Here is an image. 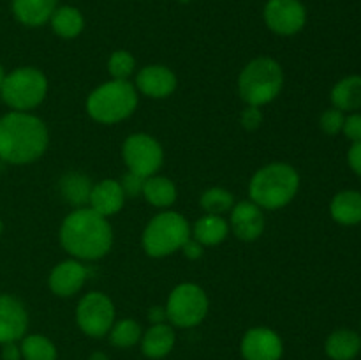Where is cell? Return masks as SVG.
<instances>
[{
  "mask_svg": "<svg viewBox=\"0 0 361 360\" xmlns=\"http://www.w3.org/2000/svg\"><path fill=\"white\" fill-rule=\"evenodd\" d=\"M342 133H344L345 138L351 140L353 143H355V141H361V113L353 112L351 115L345 116Z\"/></svg>",
  "mask_w": 361,
  "mask_h": 360,
  "instance_id": "836d02e7",
  "label": "cell"
},
{
  "mask_svg": "<svg viewBox=\"0 0 361 360\" xmlns=\"http://www.w3.org/2000/svg\"><path fill=\"white\" fill-rule=\"evenodd\" d=\"M164 307L166 316L173 327L194 328L207 318L210 300L200 284L182 282L171 289Z\"/></svg>",
  "mask_w": 361,
  "mask_h": 360,
  "instance_id": "ba28073f",
  "label": "cell"
},
{
  "mask_svg": "<svg viewBox=\"0 0 361 360\" xmlns=\"http://www.w3.org/2000/svg\"><path fill=\"white\" fill-rule=\"evenodd\" d=\"M126 203V194H123L122 186L115 179H102L101 182L94 184L88 200V207L97 212L102 217H111L118 214Z\"/></svg>",
  "mask_w": 361,
  "mask_h": 360,
  "instance_id": "e0dca14e",
  "label": "cell"
},
{
  "mask_svg": "<svg viewBox=\"0 0 361 360\" xmlns=\"http://www.w3.org/2000/svg\"><path fill=\"white\" fill-rule=\"evenodd\" d=\"M0 233H2V221H0Z\"/></svg>",
  "mask_w": 361,
  "mask_h": 360,
  "instance_id": "b9f144b4",
  "label": "cell"
},
{
  "mask_svg": "<svg viewBox=\"0 0 361 360\" xmlns=\"http://www.w3.org/2000/svg\"><path fill=\"white\" fill-rule=\"evenodd\" d=\"M92 187H94V184H92L90 176L81 172L66 173L59 182V191L63 200L76 208L87 207Z\"/></svg>",
  "mask_w": 361,
  "mask_h": 360,
  "instance_id": "603a6c76",
  "label": "cell"
},
{
  "mask_svg": "<svg viewBox=\"0 0 361 360\" xmlns=\"http://www.w3.org/2000/svg\"><path fill=\"white\" fill-rule=\"evenodd\" d=\"M324 352L331 360H355L361 352V335L349 328H338L328 335Z\"/></svg>",
  "mask_w": 361,
  "mask_h": 360,
  "instance_id": "ffe728a7",
  "label": "cell"
},
{
  "mask_svg": "<svg viewBox=\"0 0 361 360\" xmlns=\"http://www.w3.org/2000/svg\"><path fill=\"white\" fill-rule=\"evenodd\" d=\"M284 87V71L271 56H257L245 64L238 76V94L247 106H267Z\"/></svg>",
  "mask_w": 361,
  "mask_h": 360,
  "instance_id": "5b68a950",
  "label": "cell"
},
{
  "mask_svg": "<svg viewBox=\"0 0 361 360\" xmlns=\"http://www.w3.org/2000/svg\"><path fill=\"white\" fill-rule=\"evenodd\" d=\"M229 222L224 215L204 214L197 219L192 226V239H196L201 246L214 247L224 242L229 235Z\"/></svg>",
  "mask_w": 361,
  "mask_h": 360,
  "instance_id": "44dd1931",
  "label": "cell"
},
{
  "mask_svg": "<svg viewBox=\"0 0 361 360\" xmlns=\"http://www.w3.org/2000/svg\"><path fill=\"white\" fill-rule=\"evenodd\" d=\"M330 214L335 222L342 226H355L361 222V193L341 191L330 203Z\"/></svg>",
  "mask_w": 361,
  "mask_h": 360,
  "instance_id": "7402d4cb",
  "label": "cell"
},
{
  "mask_svg": "<svg viewBox=\"0 0 361 360\" xmlns=\"http://www.w3.org/2000/svg\"><path fill=\"white\" fill-rule=\"evenodd\" d=\"M48 94V78L37 67H18L4 78L0 95L13 112H28L41 104Z\"/></svg>",
  "mask_w": 361,
  "mask_h": 360,
  "instance_id": "52a82bcc",
  "label": "cell"
},
{
  "mask_svg": "<svg viewBox=\"0 0 361 360\" xmlns=\"http://www.w3.org/2000/svg\"><path fill=\"white\" fill-rule=\"evenodd\" d=\"M300 189V175L289 162H270L257 169L249 182L250 201L263 210H279L291 203Z\"/></svg>",
  "mask_w": 361,
  "mask_h": 360,
  "instance_id": "3957f363",
  "label": "cell"
},
{
  "mask_svg": "<svg viewBox=\"0 0 361 360\" xmlns=\"http://www.w3.org/2000/svg\"><path fill=\"white\" fill-rule=\"evenodd\" d=\"M53 32L62 39H74L83 32L85 28V18L80 9L73 6H62L56 7L53 13L51 20Z\"/></svg>",
  "mask_w": 361,
  "mask_h": 360,
  "instance_id": "484cf974",
  "label": "cell"
},
{
  "mask_svg": "<svg viewBox=\"0 0 361 360\" xmlns=\"http://www.w3.org/2000/svg\"><path fill=\"white\" fill-rule=\"evenodd\" d=\"M344 120H345L344 112H341V109H337V108H330V109H326L323 115H321L319 126L324 133L330 134V136H335V134L342 133Z\"/></svg>",
  "mask_w": 361,
  "mask_h": 360,
  "instance_id": "4dcf8cb0",
  "label": "cell"
},
{
  "mask_svg": "<svg viewBox=\"0 0 361 360\" xmlns=\"http://www.w3.org/2000/svg\"><path fill=\"white\" fill-rule=\"evenodd\" d=\"M49 145V131L39 116L11 112L0 119V159L11 164H30L42 157Z\"/></svg>",
  "mask_w": 361,
  "mask_h": 360,
  "instance_id": "7a4b0ae2",
  "label": "cell"
},
{
  "mask_svg": "<svg viewBox=\"0 0 361 360\" xmlns=\"http://www.w3.org/2000/svg\"><path fill=\"white\" fill-rule=\"evenodd\" d=\"M243 360H281L284 355L282 337L270 327H252L240 342Z\"/></svg>",
  "mask_w": 361,
  "mask_h": 360,
  "instance_id": "7c38bea8",
  "label": "cell"
},
{
  "mask_svg": "<svg viewBox=\"0 0 361 360\" xmlns=\"http://www.w3.org/2000/svg\"><path fill=\"white\" fill-rule=\"evenodd\" d=\"M137 101L140 95L134 83L129 80H111L94 88L85 106L92 120L113 126L129 119L136 112Z\"/></svg>",
  "mask_w": 361,
  "mask_h": 360,
  "instance_id": "277c9868",
  "label": "cell"
},
{
  "mask_svg": "<svg viewBox=\"0 0 361 360\" xmlns=\"http://www.w3.org/2000/svg\"><path fill=\"white\" fill-rule=\"evenodd\" d=\"M145 180L147 179L136 175V173L127 172L126 175L118 180V182H120V186H122L126 198H136V196H141V194H143Z\"/></svg>",
  "mask_w": 361,
  "mask_h": 360,
  "instance_id": "1f68e13d",
  "label": "cell"
},
{
  "mask_svg": "<svg viewBox=\"0 0 361 360\" xmlns=\"http://www.w3.org/2000/svg\"><path fill=\"white\" fill-rule=\"evenodd\" d=\"M88 360H109V356L104 352H94L88 356Z\"/></svg>",
  "mask_w": 361,
  "mask_h": 360,
  "instance_id": "f35d334b",
  "label": "cell"
},
{
  "mask_svg": "<svg viewBox=\"0 0 361 360\" xmlns=\"http://www.w3.org/2000/svg\"><path fill=\"white\" fill-rule=\"evenodd\" d=\"M21 359L23 360H56L59 352H56L55 342L42 334L25 335L20 341Z\"/></svg>",
  "mask_w": 361,
  "mask_h": 360,
  "instance_id": "4316f807",
  "label": "cell"
},
{
  "mask_svg": "<svg viewBox=\"0 0 361 360\" xmlns=\"http://www.w3.org/2000/svg\"><path fill=\"white\" fill-rule=\"evenodd\" d=\"M137 94H143L150 99H166L178 87V78L169 67L162 64H150L137 71L134 80Z\"/></svg>",
  "mask_w": 361,
  "mask_h": 360,
  "instance_id": "5bb4252c",
  "label": "cell"
},
{
  "mask_svg": "<svg viewBox=\"0 0 361 360\" xmlns=\"http://www.w3.org/2000/svg\"><path fill=\"white\" fill-rule=\"evenodd\" d=\"M348 161L353 172L361 176V141H355V143L351 145L348 154Z\"/></svg>",
  "mask_w": 361,
  "mask_h": 360,
  "instance_id": "d590c367",
  "label": "cell"
},
{
  "mask_svg": "<svg viewBox=\"0 0 361 360\" xmlns=\"http://www.w3.org/2000/svg\"><path fill=\"white\" fill-rule=\"evenodd\" d=\"M4 78H6V74H4L2 66H0V87H2V83H4Z\"/></svg>",
  "mask_w": 361,
  "mask_h": 360,
  "instance_id": "ab89813d",
  "label": "cell"
},
{
  "mask_svg": "<svg viewBox=\"0 0 361 360\" xmlns=\"http://www.w3.org/2000/svg\"><path fill=\"white\" fill-rule=\"evenodd\" d=\"M334 108L341 109V112H356L361 108V76L353 74V76H345L331 88L330 94Z\"/></svg>",
  "mask_w": 361,
  "mask_h": 360,
  "instance_id": "d4e9b609",
  "label": "cell"
},
{
  "mask_svg": "<svg viewBox=\"0 0 361 360\" xmlns=\"http://www.w3.org/2000/svg\"><path fill=\"white\" fill-rule=\"evenodd\" d=\"M136 71V59L127 49H116L108 59V73L111 80H129Z\"/></svg>",
  "mask_w": 361,
  "mask_h": 360,
  "instance_id": "f546056e",
  "label": "cell"
},
{
  "mask_svg": "<svg viewBox=\"0 0 361 360\" xmlns=\"http://www.w3.org/2000/svg\"><path fill=\"white\" fill-rule=\"evenodd\" d=\"M141 353L150 360H161L173 352L176 344V332L171 323L150 325L141 335Z\"/></svg>",
  "mask_w": 361,
  "mask_h": 360,
  "instance_id": "ac0fdd59",
  "label": "cell"
},
{
  "mask_svg": "<svg viewBox=\"0 0 361 360\" xmlns=\"http://www.w3.org/2000/svg\"><path fill=\"white\" fill-rule=\"evenodd\" d=\"M141 335H143V328L133 318H122V320L115 321L111 330L108 332L111 346L120 349H129L136 346L141 341Z\"/></svg>",
  "mask_w": 361,
  "mask_h": 360,
  "instance_id": "83f0119b",
  "label": "cell"
},
{
  "mask_svg": "<svg viewBox=\"0 0 361 360\" xmlns=\"http://www.w3.org/2000/svg\"><path fill=\"white\" fill-rule=\"evenodd\" d=\"M228 222L236 239L243 242H254L264 232V212L254 201H238L229 212Z\"/></svg>",
  "mask_w": 361,
  "mask_h": 360,
  "instance_id": "9a60e30c",
  "label": "cell"
},
{
  "mask_svg": "<svg viewBox=\"0 0 361 360\" xmlns=\"http://www.w3.org/2000/svg\"><path fill=\"white\" fill-rule=\"evenodd\" d=\"M141 196L152 207L169 208L175 205L176 198H178V191H176L175 182L171 179H168V176L152 175L145 180L143 194Z\"/></svg>",
  "mask_w": 361,
  "mask_h": 360,
  "instance_id": "cb8c5ba5",
  "label": "cell"
},
{
  "mask_svg": "<svg viewBox=\"0 0 361 360\" xmlns=\"http://www.w3.org/2000/svg\"><path fill=\"white\" fill-rule=\"evenodd\" d=\"M148 321L150 325L155 323H166L168 321V316H166V307L164 306H154L148 309Z\"/></svg>",
  "mask_w": 361,
  "mask_h": 360,
  "instance_id": "74e56055",
  "label": "cell"
},
{
  "mask_svg": "<svg viewBox=\"0 0 361 360\" xmlns=\"http://www.w3.org/2000/svg\"><path fill=\"white\" fill-rule=\"evenodd\" d=\"M240 122H242L243 129L247 131L259 129V126L263 124V112H261L259 106H247L240 115Z\"/></svg>",
  "mask_w": 361,
  "mask_h": 360,
  "instance_id": "d6a6232c",
  "label": "cell"
},
{
  "mask_svg": "<svg viewBox=\"0 0 361 360\" xmlns=\"http://www.w3.org/2000/svg\"><path fill=\"white\" fill-rule=\"evenodd\" d=\"M263 16L267 27L284 37L298 34L307 23V9L300 0H268Z\"/></svg>",
  "mask_w": 361,
  "mask_h": 360,
  "instance_id": "8fae6325",
  "label": "cell"
},
{
  "mask_svg": "<svg viewBox=\"0 0 361 360\" xmlns=\"http://www.w3.org/2000/svg\"><path fill=\"white\" fill-rule=\"evenodd\" d=\"M60 246L80 261L104 258L113 247V228L108 219L90 207L74 208L63 217L60 226Z\"/></svg>",
  "mask_w": 361,
  "mask_h": 360,
  "instance_id": "6da1fadb",
  "label": "cell"
},
{
  "mask_svg": "<svg viewBox=\"0 0 361 360\" xmlns=\"http://www.w3.org/2000/svg\"><path fill=\"white\" fill-rule=\"evenodd\" d=\"M192 236V226L185 215L175 210L159 212L145 226L141 244L148 256L166 258L182 249Z\"/></svg>",
  "mask_w": 361,
  "mask_h": 360,
  "instance_id": "8992f818",
  "label": "cell"
},
{
  "mask_svg": "<svg viewBox=\"0 0 361 360\" xmlns=\"http://www.w3.org/2000/svg\"><path fill=\"white\" fill-rule=\"evenodd\" d=\"M74 318H76L78 328L85 335L101 339L108 335L113 323L116 321L115 304L106 293L88 292L78 302Z\"/></svg>",
  "mask_w": 361,
  "mask_h": 360,
  "instance_id": "9c48e42d",
  "label": "cell"
},
{
  "mask_svg": "<svg viewBox=\"0 0 361 360\" xmlns=\"http://www.w3.org/2000/svg\"><path fill=\"white\" fill-rule=\"evenodd\" d=\"M200 205L204 214L224 215L226 212H231V208L235 207V196L231 191L224 189V187H210L201 194Z\"/></svg>",
  "mask_w": 361,
  "mask_h": 360,
  "instance_id": "f1b7e54d",
  "label": "cell"
},
{
  "mask_svg": "<svg viewBox=\"0 0 361 360\" xmlns=\"http://www.w3.org/2000/svg\"><path fill=\"white\" fill-rule=\"evenodd\" d=\"M88 279V268L83 261L71 258L56 263L48 275V288L53 295L74 296L85 286Z\"/></svg>",
  "mask_w": 361,
  "mask_h": 360,
  "instance_id": "4fadbf2b",
  "label": "cell"
},
{
  "mask_svg": "<svg viewBox=\"0 0 361 360\" xmlns=\"http://www.w3.org/2000/svg\"><path fill=\"white\" fill-rule=\"evenodd\" d=\"M180 2H182V4H189L190 0H180Z\"/></svg>",
  "mask_w": 361,
  "mask_h": 360,
  "instance_id": "60d3db41",
  "label": "cell"
},
{
  "mask_svg": "<svg viewBox=\"0 0 361 360\" xmlns=\"http://www.w3.org/2000/svg\"><path fill=\"white\" fill-rule=\"evenodd\" d=\"M28 328V313L21 300L11 295H0V344L18 342Z\"/></svg>",
  "mask_w": 361,
  "mask_h": 360,
  "instance_id": "2e32d148",
  "label": "cell"
},
{
  "mask_svg": "<svg viewBox=\"0 0 361 360\" xmlns=\"http://www.w3.org/2000/svg\"><path fill=\"white\" fill-rule=\"evenodd\" d=\"M122 157L127 172L148 179L157 175L164 162L162 145L148 133H133L126 138L122 145Z\"/></svg>",
  "mask_w": 361,
  "mask_h": 360,
  "instance_id": "30bf717a",
  "label": "cell"
},
{
  "mask_svg": "<svg viewBox=\"0 0 361 360\" xmlns=\"http://www.w3.org/2000/svg\"><path fill=\"white\" fill-rule=\"evenodd\" d=\"M180 251H182L183 256H185L187 260L196 261V260H200L201 256H203V253H204V246H201V244L197 242L196 239H192V236H190V239L187 240L185 244H183L182 249H180Z\"/></svg>",
  "mask_w": 361,
  "mask_h": 360,
  "instance_id": "e575fe53",
  "label": "cell"
},
{
  "mask_svg": "<svg viewBox=\"0 0 361 360\" xmlns=\"http://www.w3.org/2000/svg\"><path fill=\"white\" fill-rule=\"evenodd\" d=\"M56 0H13V13L27 27H41L51 20Z\"/></svg>",
  "mask_w": 361,
  "mask_h": 360,
  "instance_id": "d6986e66",
  "label": "cell"
},
{
  "mask_svg": "<svg viewBox=\"0 0 361 360\" xmlns=\"http://www.w3.org/2000/svg\"><path fill=\"white\" fill-rule=\"evenodd\" d=\"M2 360H23L21 359V348L18 342H6L2 344Z\"/></svg>",
  "mask_w": 361,
  "mask_h": 360,
  "instance_id": "8d00e7d4",
  "label": "cell"
}]
</instances>
